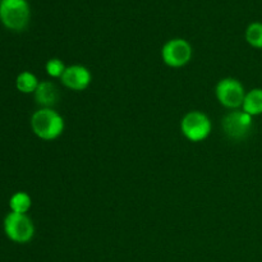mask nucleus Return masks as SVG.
<instances>
[{
    "instance_id": "f257e3e1",
    "label": "nucleus",
    "mask_w": 262,
    "mask_h": 262,
    "mask_svg": "<svg viewBox=\"0 0 262 262\" xmlns=\"http://www.w3.org/2000/svg\"><path fill=\"white\" fill-rule=\"evenodd\" d=\"M31 129L42 141H54L60 137L66 128L63 117L55 109L40 107L31 117Z\"/></svg>"
},
{
    "instance_id": "f03ea898",
    "label": "nucleus",
    "mask_w": 262,
    "mask_h": 262,
    "mask_svg": "<svg viewBox=\"0 0 262 262\" xmlns=\"http://www.w3.org/2000/svg\"><path fill=\"white\" fill-rule=\"evenodd\" d=\"M31 9L27 0H2L0 19L12 31H23L30 23Z\"/></svg>"
},
{
    "instance_id": "7ed1b4c3",
    "label": "nucleus",
    "mask_w": 262,
    "mask_h": 262,
    "mask_svg": "<svg viewBox=\"0 0 262 262\" xmlns=\"http://www.w3.org/2000/svg\"><path fill=\"white\" fill-rule=\"evenodd\" d=\"M211 119L200 110L188 112L181 120V132L189 142L199 143L207 140L211 135Z\"/></svg>"
},
{
    "instance_id": "20e7f679",
    "label": "nucleus",
    "mask_w": 262,
    "mask_h": 262,
    "mask_svg": "<svg viewBox=\"0 0 262 262\" xmlns=\"http://www.w3.org/2000/svg\"><path fill=\"white\" fill-rule=\"evenodd\" d=\"M246 90L242 82L233 77L222 78L215 86V96L222 106L230 110H237L242 107L246 96Z\"/></svg>"
},
{
    "instance_id": "39448f33",
    "label": "nucleus",
    "mask_w": 262,
    "mask_h": 262,
    "mask_svg": "<svg viewBox=\"0 0 262 262\" xmlns=\"http://www.w3.org/2000/svg\"><path fill=\"white\" fill-rule=\"evenodd\" d=\"M222 129L229 140L242 141L252 132L253 118L242 109L232 110L222 119Z\"/></svg>"
},
{
    "instance_id": "423d86ee",
    "label": "nucleus",
    "mask_w": 262,
    "mask_h": 262,
    "mask_svg": "<svg viewBox=\"0 0 262 262\" xmlns=\"http://www.w3.org/2000/svg\"><path fill=\"white\" fill-rule=\"evenodd\" d=\"M4 232L12 242L28 243L35 235V224L27 214L12 212L4 219Z\"/></svg>"
},
{
    "instance_id": "0eeeda50",
    "label": "nucleus",
    "mask_w": 262,
    "mask_h": 262,
    "mask_svg": "<svg viewBox=\"0 0 262 262\" xmlns=\"http://www.w3.org/2000/svg\"><path fill=\"white\" fill-rule=\"evenodd\" d=\"M193 56V49L187 40L181 37L166 41L161 48V59L170 68L186 67Z\"/></svg>"
},
{
    "instance_id": "6e6552de",
    "label": "nucleus",
    "mask_w": 262,
    "mask_h": 262,
    "mask_svg": "<svg viewBox=\"0 0 262 262\" xmlns=\"http://www.w3.org/2000/svg\"><path fill=\"white\" fill-rule=\"evenodd\" d=\"M60 81L63 86L71 91H84L91 84L92 74L87 67L81 64H72L67 67Z\"/></svg>"
},
{
    "instance_id": "1a4fd4ad",
    "label": "nucleus",
    "mask_w": 262,
    "mask_h": 262,
    "mask_svg": "<svg viewBox=\"0 0 262 262\" xmlns=\"http://www.w3.org/2000/svg\"><path fill=\"white\" fill-rule=\"evenodd\" d=\"M33 96H35L36 104L45 109H54V106L58 104L59 99H60L58 87L51 81H41Z\"/></svg>"
},
{
    "instance_id": "9d476101",
    "label": "nucleus",
    "mask_w": 262,
    "mask_h": 262,
    "mask_svg": "<svg viewBox=\"0 0 262 262\" xmlns=\"http://www.w3.org/2000/svg\"><path fill=\"white\" fill-rule=\"evenodd\" d=\"M241 109L252 118L262 115V89L256 87V89L246 92L245 100H243Z\"/></svg>"
},
{
    "instance_id": "9b49d317",
    "label": "nucleus",
    "mask_w": 262,
    "mask_h": 262,
    "mask_svg": "<svg viewBox=\"0 0 262 262\" xmlns=\"http://www.w3.org/2000/svg\"><path fill=\"white\" fill-rule=\"evenodd\" d=\"M40 81L32 72H20L15 78V87L22 94H35Z\"/></svg>"
},
{
    "instance_id": "f8f14e48",
    "label": "nucleus",
    "mask_w": 262,
    "mask_h": 262,
    "mask_svg": "<svg viewBox=\"0 0 262 262\" xmlns=\"http://www.w3.org/2000/svg\"><path fill=\"white\" fill-rule=\"evenodd\" d=\"M31 206H32V200H31L30 194L26 192H15L9 199V207L12 212L27 214Z\"/></svg>"
},
{
    "instance_id": "ddd939ff",
    "label": "nucleus",
    "mask_w": 262,
    "mask_h": 262,
    "mask_svg": "<svg viewBox=\"0 0 262 262\" xmlns=\"http://www.w3.org/2000/svg\"><path fill=\"white\" fill-rule=\"evenodd\" d=\"M245 38L250 46L262 50V22H252L247 26Z\"/></svg>"
},
{
    "instance_id": "4468645a",
    "label": "nucleus",
    "mask_w": 262,
    "mask_h": 262,
    "mask_svg": "<svg viewBox=\"0 0 262 262\" xmlns=\"http://www.w3.org/2000/svg\"><path fill=\"white\" fill-rule=\"evenodd\" d=\"M67 66L63 63V60L59 58L49 59L45 64L46 73H48V76H50L51 78H61Z\"/></svg>"
}]
</instances>
